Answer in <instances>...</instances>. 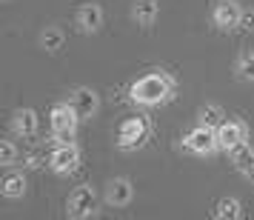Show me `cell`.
<instances>
[{"label":"cell","instance_id":"1","mask_svg":"<svg viewBox=\"0 0 254 220\" xmlns=\"http://www.w3.org/2000/svg\"><path fill=\"white\" fill-rule=\"evenodd\" d=\"M174 92V80L166 72H149L131 86V100L143 106H160L166 103Z\"/></svg>","mask_w":254,"mask_h":220},{"label":"cell","instance_id":"2","mask_svg":"<svg viewBox=\"0 0 254 220\" xmlns=\"http://www.w3.org/2000/svg\"><path fill=\"white\" fill-rule=\"evenodd\" d=\"M146 138H149V120H146V117H140V115L126 117V120L120 123V129H117V146H120V149H126V151L143 146Z\"/></svg>","mask_w":254,"mask_h":220},{"label":"cell","instance_id":"3","mask_svg":"<svg viewBox=\"0 0 254 220\" xmlns=\"http://www.w3.org/2000/svg\"><path fill=\"white\" fill-rule=\"evenodd\" d=\"M183 146L191 154H211V151H217L220 149V143H217V129L214 126H206V123H200L197 129H191L189 135H186L183 140Z\"/></svg>","mask_w":254,"mask_h":220},{"label":"cell","instance_id":"4","mask_svg":"<svg viewBox=\"0 0 254 220\" xmlns=\"http://www.w3.org/2000/svg\"><path fill=\"white\" fill-rule=\"evenodd\" d=\"M66 212L74 220L92 218L94 212H97V195H94L92 186H77L69 195V200H66Z\"/></svg>","mask_w":254,"mask_h":220},{"label":"cell","instance_id":"5","mask_svg":"<svg viewBox=\"0 0 254 220\" xmlns=\"http://www.w3.org/2000/svg\"><path fill=\"white\" fill-rule=\"evenodd\" d=\"M52 132L58 135V138H71L74 135V129H77V120H80V115H77V109L71 103H60L52 109Z\"/></svg>","mask_w":254,"mask_h":220},{"label":"cell","instance_id":"6","mask_svg":"<svg viewBox=\"0 0 254 220\" xmlns=\"http://www.w3.org/2000/svg\"><path fill=\"white\" fill-rule=\"evenodd\" d=\"M249 140V126L243 123V120H223L217 126V143H220V149H226L231 151L234 146H240V143H246Z\"/></svg>","mask_w":254,"mask_h":220},{"label":"cell","instance_id":"7","mask_svg":"<svg viewBox=\"0 0 254 220\" xmlns=\"http://www.w3.org/2000/svg\"><path fill=\"white\" fill-rule=\"evenodd\" d=\"M77 163H80V149H77L74 143H60L58 149L52 151V157H49V166H52L58 174L74 172Z\"/></svg>","mask_w":254,"mask_h":220},{"label":"cell","instance_id":"8","mask_svg":"<svg viewBox=\"0 0 254 220\" xmlns=\"http://www.w3.org/2000/svg\"><path fill=\"white\" fill-rule=\"evenodd\" d=\"M240 17H243V9H240V3H234V0H220L217 6H214V12H211L214 26L223 29V32L240 29Z\"/></svg>","mask_w":254,"mask_h":220},{"label":"cell","instance_id":"9","mask_svg":"<svg viewBox=\"0 0 254 220\" xmlns=\"http://www.w3.org/2000/svg\"><path fill=\"white\" fill-rule=\"evenodd\" d=\"M131 197H134V186L126 177H115L106 186V203H112V206H128Z\"/></svg>","mask_w":254,"mask_h":220},{"label":"cell","instance_id":"10","mask_svg":"<svg viewBox=\"0 0 254 220\" xmlns=\"http://www.w3.org/2000/svg\"><path fill=\"white\" fill-rule=\"evenodd\" d=\"M77 26H80V32H86V35H94L103 26V9L97 3H86L80 12H77Z\"/></svg>","mask_w":254,"mask_h":220},{"label":"cell","instance_id":"11","mask_svg":"<svg viewBox=\"0 0 254 220\" xmlns=\"http://www.w3.org/2000/svg\"><path fill=\"white\" fill-rule=\"evenodd\" d=\"M157 14H160L157 0H134V6H131V17L137 20V26H151L157 20Z\"/></svg>","mask_w":254,"mask_h":220},{"label":"cell","instance_id":"12","mask_svg":"<svg viewBox=\"0 0 254 220\" xmlns=\"http://www.w3.org/2000/svg\"><path fill=\"white\" fill-rule=\"evenodd\" d=\"M12 126H14L17 135H23V138H35V135H37V115H35V109H20V112H14Z\"/></svg>","mask_w":254,"mask_h":220},{"label":"cell","instance_id":"13","mask_svg":"<svg viewBox=\"0 0 254 220\" xmlns=\"http://www.w3.org/2000/svg\"><path fill=\"white\" fill-rule=\"evenodd\" d=\"M71 106L77 109L80 117H92L97 112V94L92 89H77V92L71 94Z\"/></svg>","mask_w":254,"mask_h":220},{"label":"cell","instance_id":"14","mask_svg":"<svg viewBox=\"0 0 254 220\" xmlns=\"http://www.w3.org/2000/svg\"><path fill=\"white\" fill-rule=\"evenodd\" d=\"M0 195L3 197H9V200H17V197H23L26 195V177L23 174H6L3 177V183H0Z\"/></svg>","mask_w":254,"mask_h":220},{"label":"cell","instance_id":"15","mask_svg":"<svg viewBox=\"0 0 254 220\" xmlns=\"http://www.w3.org/2000/svg\"><path fill=\"white\" fill-rule=\"evenodd\" d=\"M214 218L217 220H237L243 218V203L237 197H223L217 206H214Z\"/></svg>","mask_w":254,"mask_h":220},{"label":"cell","instance_id":"16","mask_svg":"<svg viewBox=\"0 0 254 220\" xmlns=\"http://www.w3.org/2000/svg\"><path fill=\"white\" fill-rule=\"evenodd\" d=\"M229 154H231V163H234V169H237V172H246V169H249V163L254 160V149L249 146V143L234 146Z\"/></svg>","mask_w":254,"mask_h":220},{"label":"cell","instance_id":"17","mask_svg":"<svg viewBox=\"0 0 254 220\" xmlns=\"http://www.w3.org/2000/svg\"><path fill=\"white\" fill-rule=\"evenodd\" d=\"M234 72H237V77L246 83L254 80V52H243L237 63H234Z\"/></svg>","mask_w":254,"mask_h":220},{"label":"cell","instance_id":"18","mask_svg":"<svg viewBox=\"0 0 254 220\" xmlns=\"http://www.w3.org/2000/svg\"><path fill=\"white\" fill-rule=\"evenodd\" d=\"M223 120H226V112H223L217 103H206L203 109H200V123H206V126H214V129H217Z\"/></svg>","mask_w":254,"mask_h":220},{"label":"cell","instance_id":"19","mask_svg":"<svg viewBox=\"0 0 254 220\" xmlns=\"http://www.w3.org/2000/svg\"><path fill=\"white\" fill-rule=\"evenodd\" d=\"M40 46L46 49V52H58V49H63V32L55 29V26H49L46 32L40 35Z\"/></svg>","mask_w":254,"mask_h":220},{"label":"cell","instance_id":"20","mask_svg":"<svg viewBox=\"0 0 254 220\" xmlns=\"http://www.w3.org/2000/svg\"><path fill=\"white\" fill-rule=\"evenodd\" d=\"M14 160H17V146L12 140H3L0 143V166H12Z\"/></svg>","mask_w":254,"mask_h":220},{"label":"cell","instance_id":"21","mask_svg":"<svg viewBox=\"0 0 254 220\" xmlns=\"http://www.w3.org/2000/svg\"><path fill=\"white\" fill-rule=\"evenodd\" d=\"M240 29H243V32H254V9H243Z\"/></svg>","mask_w":254,"mask_h":220},{"label":"cell","instance_id":"22","mask_svg":"<svg viewBox=\"0 0 254 220\" xmlns=\"http://www.w3.org/2000/svg\"><path fill=\"white\" fill-rule=\"evenodd\" d=\"M243 174H246V177H249V180H252V183H254V160L249 163V169H246V172H243Z\"/></svg>","mask_w":254,"mask_h":220}]
</instances>
